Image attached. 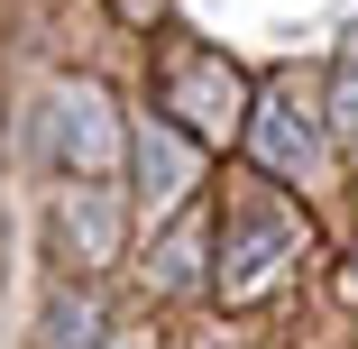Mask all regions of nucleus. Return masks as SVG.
<instances>
[{"label": "nucleus", "instance_id": "f257e3e1", "mask_svg": "<svg viewBox=\"0 0 358 349\" xmlns=\"http://www.w3.org/2000/svg\"><path fill=\"white\" fill-rule=\"evenodd\" d=\"M294 248H303V221L285 212V202L248 193V202H239V230H230V257H221V294H257Z\"/></svg>", "mask_w": 358, "mask_h": 349}, {"label": "nucleus", "instance_id": "f03ea898", "mask_svg": "<svg viewBox=\"0 0 358 349\" xmlns=\"http://www.w3.org/2000/svg\"><path fill=\"white\" fill-rule=\"evenodd\" d=\"M55 157H74V175H110V157H120V120H110V101L92 92V83H55Z\"/></svg>", "mask_w": 358, "mask_h": 349}, {"label": "nucleus", "instance_id": "7ed1b4c3", "mask_svg": "<svg viewBox=\"0 0 358 349\" xmlns=\"http://www.w3.org/2000/svg\"><path fill=\"white\" fill-rule=\"evenodd\" d=\"M257 157H266L275 175H294V184H313V175H322V148H313V120H303L294 101H266V111H257Z\"/></svg>", "mask_w": 358, "mask_h": 349}, {"label": "nucleus", "instance_id": "20e7f679", "mask_svg": "<svg viewBox=\"0 0 358 349\" xmlns=\"http://www.w3.org/2000/svg\"><path fill=\"white\" fill-rule=\"evenodd\" d=\"M55 221H64V257H83V266H101V257L120 248V230H110V221H120V202H110L101 184L64 193V202H55Z\"/></svg>", "mask_w": 358, "mask_h": 349}, {"label": "nucleus", "instance_id": "39448f33", "mask_svg": "<svg viewBox=\"0 0 358 349\" xmlns=\"http://www.w3.org/2000/svg\"><path fill=\"white\" fill-rule=\"evenodd\" d=\"M193 184V157L175 129H138V212H166V202Z\"/></svg>", "mask_w": 358, "mask_h": 349}, {"label": "nucleus", "instance_id": "423d86ee", "mask_svg": "<svg viewBox=\"0 0 358 349\" xmlns=\"http://www.w3.org/2000/svg\"><path fill=\"white\" fill-rule=\"evenodd\" d=\"M230 111H239V74H230V64H193V74H184V120L221 138Z\"/></svg>", "mask_w": 358, "mask_h": 349}, {"label": "nucleus", "instance_id": "0eeeda50", "mask_svg": "<svg viewBox=\"0 0 358 349\" xmlns=\"http://www.w3.org/2000/svg\"><path fill=\"white\" fill-rule=\"evenodd\" d=\"M193 257H202V230H175V239L157 248V285H166V294H193Z\"/></svg>", "mask_w": 358, "mask_h": 349}, {"label": "nucleus", "instance_id": "6e6552de", "mask_svg": "<svg viewBox=\"0 0 358 349\" xmlns=\"http://www.w3.org/2000/svg\"><path fill=\"white\" fill-rule=\"evenodd\" d=\"M74 340H92V304L74 294V304H64L55 322H46V349H74Z\"/></svg>", "mask_w": 358, "mask_h": 349}, {"label": "nucleus", "instance_id": "1a4fd4ad", "mask_svg": "<svg viewBox=\"0 0 358 349\" xmlns=\"http://www.w3.org/2000/svg\"><path fill=\"white\" fill-rule=\"evenodd\" d=\"M331 101H340V129H358V74H340V92H331Z\"/></svg>", "mask_w": 358, "mask_h": 349}, {"label": "nucleus", "instance_id": "9d476101", "mask_svg": "<svg viewBox=\"0 0 358 349\" xmlns=\"http://www.w3.org/2000/svg\"><path fill=\"white\" fill-rule=\"evenodd\" d=\"M110 349H148V340H110Z\"/></svg>", "mask_w": 358, "mask_h": 349}]
</instances>
